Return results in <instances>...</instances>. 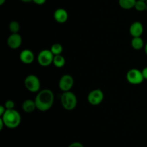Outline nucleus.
I'll return each mask as SVG.
<instances>
[{
    "mask_svg": "<svg viewBox=\"0 0 147 147\" xmlns=\"http://www.w3.org/2000/svg\"><path fill=\"white\" fill-rule=\"evenodd\" d=\"M134 8L138 11H144L147 9V3L146 1H142V0H136Z\"/></svg>",
    "mask_w": 147,
    "mask_h": 147,
    "instance_id": "f3484780",
    "label": "nucleus"
},
{
    "mask_svg": "<svg viewBox=\"0 0 147 147\" xmlns=\"http://www.w3.org/2000/svg\"><path fill=\"white\" fill-rule=\"evenodd\" d=\"M144 27L143 24L139 22H135L131 25L130 29H129V32L131 35L133 37H141L143 34Z\"/></svg>",
    "mask_w": 147,
    "mask_h": 147,
    "instance_id": "9d476101",
    "label": "nucleus"
},
{
    "mask_svg": "<svg viewBox=\"0 0 147 147\" xmlns=\"http://www.w3.org/2000/svg\"><path fill=\"white\" fill-rule=\"evenodd\" d=\"M6 110H7V109H6L5 106H0V116H1L3 114H4V112L6 111Z\"/></svg>",
    "mask_w": 147,
    "mask_h": 147,
    "instance_id": "b1692460",
    "label": "nucleus"
},
{
    "mask_svg": "<svg viewBox=\"0 0 147 147\" xmlns=\"http://www.w3.org/2000/svg\"><path fill=\"white\" fill-rule=\"evenodd\" d=\"M24 86L29 91L36 93L40 90V81L34 75H30L24 80Z\"/></svg>",
    "mask_w": 147,
    "mask_h": 147,
    "instance_id": "20e7f679",
    "label": "nucleus"
},
{
    "mask_svg": "<svg viewBox=\"0 0 147 147\" xmlns=\"http://www.w3.org/2000/svg\"><path fill=\"white\" fill-rule=\"evenodd\" d=\"M126 79L131 84H140L144 80L142 71L137 69H131L126 74Z\"/></svg>",
    "mask_w": 147,
    "mask_h": 147,
    "instance_id": "423d86ee",
    "label": "nucleus"
},
{
    "mask_svg": "<svg viewBox=\"0 0 147 147\" xmlns=\"http://www.w3.org/2000/svg\"><path fill=\"white\" fill-rule=\"evenodd\" d=\"M77 98L70 91L63 92L61 96V103L63 107L67 111H72L77 106Z\"/></svg>",
    "mask_w": 147,
    "mask_h": 147,
    "instance_id": "7ed1b4c3",
    "label": "nucleus"
},
{
    "mask_svg": "<svg viewBox=\"0 0 147 147\" xmlns=\"http://www.w3.org/2000/svg\"><path fill=\"white\" fill-rule=\"evenodd\" d=\"M131 46L134 50H141L144 47V41L140 37H134L131 40Z\"/></svg>",
    "mask_w": 147,
    "mask_h": 147,
    "instance_id": "dca6fc26",
    "label": "nucleus"
},
{
    "mask_svg": "<svg viewBox=\"0 0 147 147\" xmlns=\"http://www.w3.org/2000/svg\"><path fill=\"white\" fill-rule=\"evenodd\" d=\"M37 109L35 102L32 100H26L22 103V109L26 113H32Z\"/></svg>",
    "mask_w": 147,
    "mask_h": 147,
    "instance_id": "ddd939ff",
    "label": "nucleus"
},
{
    "mask_svg": "<svg viewBox=\"0 0 147 147\" xmlns=\"http://www.w3.org/2000/svg\"><path fill=\"white\" fill-rule=\"evenodd\" d=\"M21 1H23V2L28 3V2H30V1H32L33 0H21Z\"/></svg>",
    "mask_w": 147,
    "mask_h": 147,
    "instance_id": "a878e982",
    "label": "nucleus"
},
{
    "mask_svg": "<svg viewBox=\"0 0 147 147\" xmlns=\"http://www.w3.org/2000/svg\"><path fill=\"white\" fill-rule=\"evenodd\" d=\"M144 50H145V53H146V54L147 55V43L146 45H145V47H144Z\"/></svg>",
    "mask_w": 147,
    "mask_h": 147,
    "instance_id": "cd10ccee",
    "label": "nucleus"
},
{
    "mask_svg": "<svg viewBox=\"0 0 147 147\" xmlns=\"http://www.w3.org/2000/svg\"><path fill=\"white\" fill-rule=\"evenodd\" d=\"M74 84L73 78L70 75H64L59 81V88L63 92L70 91Z\"/></svg>",
    "mask_w": 147,
    "mask_h": 147,
    "instance_id": "6e6552de",
    "label": "nucleus"
},
{
    "mask_svg": "<svg viewBox=\"0 0 147 147\" xmlns=\"http://www.w3.org/2000/svg\"><path fill=\"white\" fill-rule=\"evenodd\" d=\"M20 58L22 63L29 65L32 63V62L34 61V55L31 50L26 49L21 52L20 55Z\"/></svg>",
    "mask_w": 147,
    "mask_h": 147,
    "instance_id": "9b49d317",
    "label": "nucleus"
},
{
    "mask_svg": "<svg viewBox=\"0 0 147 147\" xmlns=\"http://www.w3.org/2000/svg\"><path fill=\"white\" fill-rule=\"evenodd\" d=\"M103 98H104V94L100 89L93 90L90 92L88 96V100L89 103L93 106H97V105L101 103Z\"/></svg>",
    "mask_w": 147,
    "mask_h": 147,
    "instance_id": "0eeeda50",
    "label": "nucleus"
},
{
    "mask_svg": "<svg viewBox=\"0 0 147 147\" xmlns=\"http://www.w3.org/2000/svg\"><path fill=\"white\" fill-rule=\"evenodd\" d=\"M142 1H146V0H142Z\"/></svg>",
    "mask_w": 147,
    "mask_h": 147,
    "instance_id": "c85d7f7f",
    "label": "nucleus"
},
{
    "mask_svg": "<svg viewBox=\"0 0 147 147\" xmlns=\"http://www.w3.org/2000/svg\"><path fill=\"white\" fill-rule=\"evenodd\" d=\"M146 3H147V0H146Z\"/></svg>",
    "mask_w": 147,
    "mask_h": 147,
    "instance_id": "c756f323",
    "label": "nucleus"
},
{
    "mask_svg": "<svg viewBox=\"0 0 147 147\" xmlns=\"http://www.w3.org/2000/svg\"><path fill=\"white\" fill-rule=\"evenodd\" d=\"M136 0H119V4L124 9H130L134 8Z\"/></svg>",
    "mask_w": 147,
    "mask_h": 147,
    "instance_id": "4468645a",
    "label": "nucleus"
},
{
    "mask_svg": "<svg viewBox=\"0 0 147 147\" xmlns=\"http://www.w3.org/2000/svg\"><path fill=\"white\" fill-rule=\"evenodd\" d=\"M4 125V121H3L2 119L1 118V119H0V130H2Z\"/></svg>",
    "mask_w": 147,
    "mask_h": 147,
    "instance_id": "393cba45",
    "label": "nucleus"
},
{
    "mask_svg": "<svg viewBox=\"0 0 147 147\" xmlns=\"http://www.w3.org/2000/svg\"><path fill=\"white\" fill-rule=\"evenodd\" d=\"M54 18L57 22L63 24L68 19V14L64 9H57L54 12Z\"/></svg>",
    "mask_w": 147,
    "mask_h": 147,
    "instance_id": "f8f14e48",
    "label": "nucleus"
},
{
    "mask_svg": "<svg viewBox=\"0 0 147 147\" xmlns=\"http://www.w3.org/2000/svg\"><path fill=\"white\" fill-rule=\"evenodd\" d=\"M68 147H83V146L82 144L79 143V142H74L69 145Z\"/></svg>",
    "mask_w": 147,
    "mask_h": 147,
    "instance_id": "412c9836",
    "label": "nucleus"
},
{
    "mask_svg": "<svg viewBox=\"0 0 147 147\" xmlns=\"http://www.w3.org/2000/svg\"><path fill=\"white\" fill-rule=\"evenodd\" d=\"M36 107L41 111H46L53 106L54 103V94L50 89L40 90L35 98Z\"/></svg>",
    "mask_w": 147,
    "mask_h": 147,
    "instance_id": "f257e3e1",
    "label": "nucleus"
},
{
    "mask_svg": "<svg viewBox=\"0 0 147 147\" xmlns=\"http://www.w3.org/2000/svg\"><path fill=\"white\" fill-rule=\"evenodd\" d=\"M4 126L9 129H15L21 122V116L17 111L14 109H7L1 116Z\"/></svg>",
    "mask_w": 147,
    "mask_h": 147,
    "instance_id": "f03ea898",
    "label": "nucleus"
},
{
    "mask_svg": "<svg viewBox=\"0 0 147 147\" xmlns=\"http://www.w3.org/2000/svg\"><path fill=\"white\" fill-rule=\"evenodd\" d=\"M142 75H143V76H144V78L147 80V67H144V68L142 70Z\"/></svg>",
    "mask_w": 147,
    "mask_h": 147,
    "instance_id": "5701e85b",
    "label": "nucleus"
},
{
    "mask_svg": "<svg viewBox=\"0 0 147 147\" xmlns=\"http://www.w3.org/2000/svg\"><path fill=\"white\" fill-rule=\"evenodd\" d=\"M63 46L61 45L59 43H55L52 45L51 48H50V50L53 53V54L54 55H60L63 52Z\"/></svg>",
    "mask_w": 147,
    "mask_h": 147,
    "instance_id": "a211bd4d",
    "label": "nucleus"
},
{
    "mask_svg": "<svg viewBox=\"0 0 147 147\" xmlns=\"http://www.w3.org/2000/svg\"><path fill=\"white\" fill-rule=\"evenodd\" d=\"M46 1L47 0H33L32 1L35 3L36 4H37V5H42V4H44L46 2Z\"/></svg>",
    "mask_w": 147,
    "mask_h": 147,
    "instance_id": "4be33fe9",
    "label": "nucleus"
},
{
    "mask_svg": "<svg viewBox=\"0 0 147 147\" xmlns=\"http://www.w3.org/2000/svg\"><path fill=\"white\" fill-rule=\"evenodd\" d=\"M9 29L11 32L17 33L20 31V24H19L18 22L11 21V22L9 23Z\"/></svg>",
    "mask_w": 147,
    "mask_h": 147,
    "instance_id": "6ab92c4d",
    "label": "nucleus"
},
{
    "mask_svg": "<svg viewBox=\"0 0 147 147\" xmlns=\"http://www.w3.org/2000/svg\"><path fill=\"white\" fill-rule=\"evenodd\" d=\"M53 64L55 67H59V68L63 67L65 64V59L61 55H55L54 59H53Z\"/></svg>",
    "mask_w": 147,
    "mask_h": 147,
    "instance_id": "2eb2a0df",
    "label": "nucleus"
},
{
    "mask_svg": "<svg viewBox=\"0 0 147 147\" xmlns=\"http://www.w3.org/2000/svg\"><path fill=\"white\" fill-rule=\"evenodd\" d=\"M4 106H5L6 109H14V103L13 100H8L6 101L4 103Z\"/></svg>",
    "mask_w": 147,
    "mask_h": 147,
    "instance_id": "aec40b11",
    "label": "nucleus"
},
{
    "mask_svg": "<svg viewBox=\"0 0 147 147\" xmlns=\"http://www.w3.org/2000/svg\"><path fill=\"white\" fill-rule=\"evenodd\" d=\"M7 44L11 49H17L22 44V37L18 33H12L7 40Z\"/></svg>",
    "mask_w": 147,
    "mask_h": 147,
    "instance_id": "1a4fd4ad",
    "label": "nucleus"
},
{
    "mask_svg": "<svg viewBox=\"0 0 147 147\" xmlns=\"http://www.w3.org/2000/svg\"><path fill=\"white\" fill-rule=\"evenodd\" d=\"M54 56L50 50H43L38 54L37 61L41 66L47 67L53 63Z\"/></svg>",
    "mask_w": 147,
    "mask_h": 147,
    "instance_id": "39448f33",
    "label": "nucleus"
},
{
    "mask_svg": "<svg viewBox=\"0 0 147 147\" xmlns=\"http://www.w3.org/2000/svg\"><path fill=\"white\" fill-rule=\"evenodd\" d=\"M6 0H0V5H3L5 3Z\"/></svg>",
    "mask_w": 147,
    "mask_h": 147,
    "instance_id": "bb28decb",
    "label": "nucleus"
}]
</instances>
